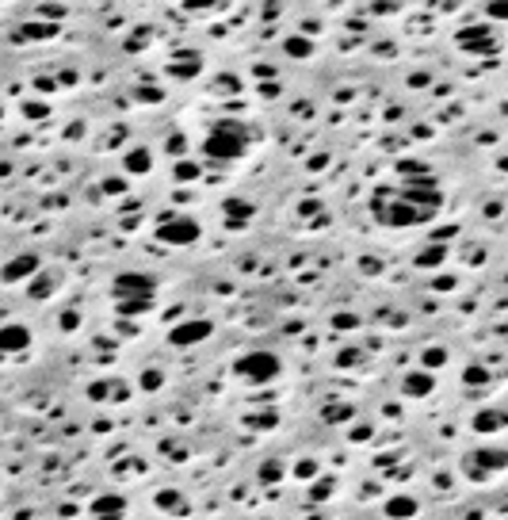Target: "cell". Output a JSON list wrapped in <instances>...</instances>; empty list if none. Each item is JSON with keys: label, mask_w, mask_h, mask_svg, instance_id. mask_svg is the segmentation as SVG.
<instances>
[{"label": "cell", "mask_w": 508, "mask_h": 520, "mask_svg": "<svg viewBox=\"0 0 508 520\" xmlns=\"http://www.w3.org/2000/svg\"><path fill=\"white\" fill-rule=\"evenodd\" d=\"M333 325H340V329H351V325H359V322H356V314H340V318H333Z\"/></svg>", "instance_id": "d6a6232c"}, {"label": "cell", "mask_w": 508, "mask_h": 520, "mask_svg": "<svg viewBox=\"0 0 508 520\" xmlns=\"http://www.w3.org/2000/svg\"><path fill=\"white\" fill-rule=\"evenodd\" d=\"M153 275H142V272H122L115 280V295L119 298H153Z\"/></svg>", "instance_id": "8992f818"}, {"label": "cell", "mask_w": 508, "mask_h": 520, "mask_svg": "<svg viewBox=\"0 0 508 520\" xmlns=\"http://www.w3.org/2000/svg\"><path fill=\"white\" fill-rule=\"evenodd\" d=\"M421 363H424V371H432V368H440V363H447V352L444 348H424Z\"/></svg>", "instance_id": "603a6c76"}, {"label": "cell", "mask_w": 508, "mask_h": 520, "mask_svg": "<svg viewBox=\"0 0 508 520\" xmlns=\"http://www.w3.org/2000/svg\"><path fill=\"white\" fill-rule=\"evenodd\" d=\"M463 383H466V387H481V383H489V371L474 363V368H466V371H463Z\"/></svg>", "instance_id": "cb8c5ba5"}, {"label": "cell", "mask_w": 508, "mask_h": 520, "mask_svg": "<svg viewBox=\"0 0 508 520\" xmlns=\"http://www.w3.org/2000/svg\"><path fill=\"white\" fill-rule=\"evenodd\" d=\"M283 478V463L280 459H268L264 467H260V482H280Z\"/></svg>", "instance_id": "44dd1931"}, {"label": "cell", "mask_w": 508, "mask_h": 520, "mask_svg": "<svg viewBox=\"0 0 508 520\" xmlns=\"http://www.w3.org/2000/svg\"><path fill=\"white\" fill-rule=\"evenodd\" d=\"M23 111H27V119H43L46 115V103H27Z\"/></svg>", "instance_id": "1f68e13d"}, {"label": "cell", "mask_w": 508, "mask_h": 520, "mask_svg": "<svg viewBox=\"0 0 508 520\" xmlns=\"http://www.w3.org/2000/svg\"><path fill=\"white\" fill-rule=\"evenodd\" d=\"M283 54H286V58L306 62L310 54H314V43H310L306 35H286V38H283Z\"/></svg>", "instance_id": "2e32d148"}, {"label": "cell", "mask_w": 508, "mask_h": 520, "mask_svg": "<svg viewBox=\"0 0 508 520\" xmlns=\"http://www.w3.org/2000/svg\"><path fill=\"white\" fill-rule=\"evenodd\" d=\"M57 27H50V23H35V27H27V38H50Z\"/></svg>", "instance_id": "f546056e"}, {"label": "cell", "mask_w": 508, "mask_h": 520, "mask_svg": "<svg viewBox=\"0 0 508 520\" xmlns=\"http://www.w3.org/2000/svg\"><path fill=\"white\" fill-rule=\"evenodd\" d=\"M168 69H172V77H184L187 80V77H195V73L203 69V62H199V54H184V58H176Z\"/></svg>", "instance_id": "e0dca14e"}, {"label": "cell", "mask_w": 508, "mask_h": 520, "mask_svg": "<svg viewBox=\"0 0 508 520\" xmlns=\"http://www.w3.org/2000/svg\"><path fill=\"white\" fill-rule=\"evenodd\" d=\"M351 417V405H325V421H348Z\"/></svg>", "instance_id": "83f0119b"}, {"label": "cell", "mask_w": 508, "mask_h": 520, "mask_svg": "<svg viewBox=\"0 0 508 520\" xmlns=\"http://www.w3.org/2000/svg\"><path fill=\"white\" fill-rule=\"evenodd\" d=\"M203 226L191 215H165L157 222V241L161 245H195Z\"/></svg>", "instance_id": "3957f363"}, {"label": "cell", "mask_w": 508, "mask_h": 520, "mask_svg": "<svg viewBox=\"0 0 508 520\" xmlns=\"http://www.w3.org/2000/svg\"><path fill=\"white\" fill-rule=\"evenodd\" d=\"M122 513H126L122 493H100V498L92 501V517L96 520H122Z\"/></svg>", "instance_id": "30bf717a"}, {"label": "cell", "mask_w": 508, "mask_h": 520, "mask_svg": "<svg viewBox=\"0 0 508 520\" xmlns=\"http://www.w3.org/2000/svg\"><path fill=\"white\" fill-rule=\"evenodd\" d=\"M161 387H165V375H161L157 368H145L142 371V390H150V394H153V390H161Z\"/></svg>", "instance_id": "7402d4cb"}, {"label": "cell", "mask_w": 508, "mask_h": 520, "mask_svg": "<svg viewBox=\"0 0 508 520\" xmlns=\"http://www.w3.org/2000/svg\"><path fill=\"white\" fill-rule=\"evenodd\" d=\"M222 210H226V226H233V230L252 218V203H245V199H226Z\"/></svg>", "instance_id": "9a60e30c"}, {"label": "cell", "mask_w": 508, "mask_h": 520, "mask_svg": "<svg viewBox=\"0 0 508 520\" xmlns=\"http://www.w3.org/2000/svg\"><path fill=\"white\" fill-rule=\"evenodd\" d=\"M489 20H508V4H486Z\"/></svg>", "instance_id": "4dcf8cb0"}, {"label": "cell", "mask_w": 508, "mask_h": 520, "mask_svg": "<svg viewBox=\"0 0 508 520\" xmlns=\"http://www.w3.org/2000/svg\"><path fill=\"white\" fill-rule=\"evenodd\" d=\"M508 425V413L505 410H481L478 417H474V433H501V428Z\"/></svg>", "instance_id": "7c38bea8"}, {"label": "cell", "mask_w": 508, "mask_h": 520, "mask_svg": "<svg viewBox=\"0 0 508 520\" xmlns=\"http://www.w3.org/2000/svg\"><path fill=\"white\" fill-rule=\"evenodd\" d=\"M61 325H65V329H77V314L69 310V314H65V318H61Z\"/></svg>", "instance_id": "836d02e7"}, {"label": "cell", "mask_w": 508, "mask_h": 520, "mask_svg": "<svg viewBox=\"0 0 508 520\" xmlns=\"http://www.w3.org/2000/svg\"><path fill=\"white\" fill-rule=\"evenodd\" d=\"M122 168H126L130 176L150 173V168H153V153H150V150H130V153H122Z\"/></svg>", "instance_id": "5bb4252c"}, {"label": "cell", "mask_w": 508, "mask_h": 520, "mask_svg": "<svg viewBox=\"0 0 508 520\" xmlns=\"http://www.w3.org/2000/svg\"><path fill=\"white\" fill-rule=\"evenodd\" d=\"M444 257H447V249H444V245H436V249H424V253L416 257V264H421V268H436Z\"/></svg>", "instance_id": "ffe728a7"}, {"label": "cell", "mask_w": 508, "mask_h": 520, "mask_svg": "<svg viewBox=\"0 0 508 520\" xmlns=\"http://www.w3.org/2000/svg\"><path fill=\"white\" fill-rule=\"evenodd\" d=\"M363 360H367V356L359 352V348H348V352L337 356V368H356V363H363Z\"/></svg>", "instance_id": "484cf974"}, {"label": "cell", "mask_w": 508, "mask_h": 520, "mask_svg": "<svg viewBox=\"0 0 508 520\" xmlns=\"http://www.w3.org/2000/svg\"><path fill=\"white\" fill-rule=\"evenodd\" d=\"M455 43L463 46V50H470V54H493L497 50V35L489 27H466V31L455 35Z\"/></svg>", "instance_id": "52a82bcc"}, {"label": "cell", "mask_w": 508, "mask_h": 520, "mask_svg": "<svg viewBox=\"0 0 508 520\" xmlns=\"http://www.w3.org/2000/svg\"><path fill=\"white\" fill-rule=\"evenodd\" d=\"M210 333H215V325H210L207 318H195V322H180V325H172L168 340H172L176 348H191V345H199V340H207Z\"/></svg>", "instance_id": "5b68a950"}, {"label": "cell", "mask_w": 508, "mask_h": 520, "mask_svg": "<svg viewBox=\"0 0 508 520\" xmlns=\"http://www.w3.org/2000/svg\"><path fill=\"white\" fill-rule=\"evenodd\" d=\"M245 153V130L237 123H218L215 130H210L207 138V157H218V161H233Z\"/></svg>", "instance_id": "7a4b0ae2"}, {"label": "cell", "mask_w": 508, "mask_h": 520, "mask_svg": "<svg viewBox=\"0 0 508 520\" xmlns=\"http://www.w3.org/2000/svg\"><path fill=\"white\" fill-rule=\"evenodd\" d=\"M35 272H38V257L35 253H20V257H12L4 264V283H20V280H35Z\"/></svg>", "instance_id": "ba28073f"}, {"label": "cell", "mask_w": 508, "mask_h": 520, "mask_svg": "<svg viewBox=\"0 0 508 520\" xmlns=\"http://www.w3.org/2000/svg\"><path fill=\"white\" fill-rule=\"evenodd\" d=\"M416 509H421V501L409 498V493H398V498L386 501V517L390 520H409V517H416Z\"/></svg>", "instance_id": "4fadbf2b"}, {"label": "cell", "mask_w": 508, "mask_h": 520, "mask_svg": "<svg viewBox=\"0 0 508 520\" xmlns=\"http://www.w3.org/2000/svg\"><path fill=\"white\" fill-rule=\"evenodd\" d=\"M280 371H283L280 356H275V352H268V348H256V352H245L241 360H237V375H241L245 383H252V387L275 383V379H280Z\"/></svg>", "instance_id": "6da1fadb"}, {"label": "cell", "mask_w": 508, "mask_h": 520, "mask_svg": "<svg viewBox=\"0 0 508 520\" xmlns=\"http://www.w3.org/2000/svg\"><path fill=\"white\" fill-rule=\"evenodd\" d=\"M508 467V452L505 448H486V452H470L463 459V470L470 478H478V482H486L489 475H497V470Z\"/></svg>", "instance_id": "277c9868"}, {"label": "cell", "mask_w": 508, "mask_h": 520, "mask_svg": "<svg viewBox=\"0 0 508 520\" xmlns=\"http://www.w3.org/2000/svg\"><path fill=\"white\" fill-rule=\"evenodd\" d=\"M432 387H436V379H432V371H409L405 379H401V394L405 398H428Z\"/></svg>", "instance_id": "8fae6325"}, {"label": "cell", "mask_w": 508, "mask_h": 520, "mask_svg": "<svg viewBox=\"0 0 508 520\" xmlns=\"http://www.w3.org/2000/svg\"><path fill=\"white\" fill-rule=\"evenodd\" d=\"M157 505H161V509H180V513H187V501L180 498V493H157Z\"/></svg>", "instance_id": "d4e9b609"}, {"label": "cell", "mask_w": 508, "mask_h": 520, "mask_svg": "<svg viewBox=\"0 0 508 520\" xmlns=\"http://www.w3.org/2000/svg\"><path fill=\"white\" fill-rule=\"evenodd\" d=\"M176 180H199V165H195V161H180V165H176Z\"/></svg>", "instance_id": "4316f807"}, {"label": "cell", "mask_w": 508, "mask_h": 520, "mask_svg": "<svg viewBox=\"0 0 508 520\" xmlns=\"http://www.w3.org/2000/svg\"><path fill=\"white\" fill-rule=\"evenodd\" d=\"M333 490H337V478H317V482L310 486V501H329Z\"/></svg>", "instance_id": "ac0fdd59"}, {"label": "cell", "mask_w": 508, "mask_h": 520, "mask_svg": "<svg viewBox=\"0 0 508 520\" xmlns=\"http://www.w3.org/2000/svg\"><path fill=\"white\" fill-rule=\"evenodd\" d=\"M27 345H31V329H27V325H15V322H8L4 329H0V348H4L8 356L23 352Z\"/></svg>", "instance_id": "9c48e42d"}, {"label": "cell", "mask_w": 508, "mask_h": 520, "mask_svg": "<svg viewBox=\"0 0 508 520\" xmlns=\"http://www.w3.org/2000/svg\"><path fill=\"white\" fill-rule=\"evenodd\" d=\"M294 475H298L302 482H306V478H317V463L314 459H302L298 467H294Z\"/></svg>", "instance_id": "f1b7e54d"}, {"label": "cell", "mask_w": 508, "mask_h": 520, "mask_svg": "<svg viewBox=\"0 0 508 520\" xmlns=\"http://www.w3.org/2000/svg\"><path fill=\"white\" fill-rule=\"evenodd\" d=\"M153 306V298H119V310L122 314H145Z\"/></svg>", "instance_id": "d6986e66"}]
</instances>
